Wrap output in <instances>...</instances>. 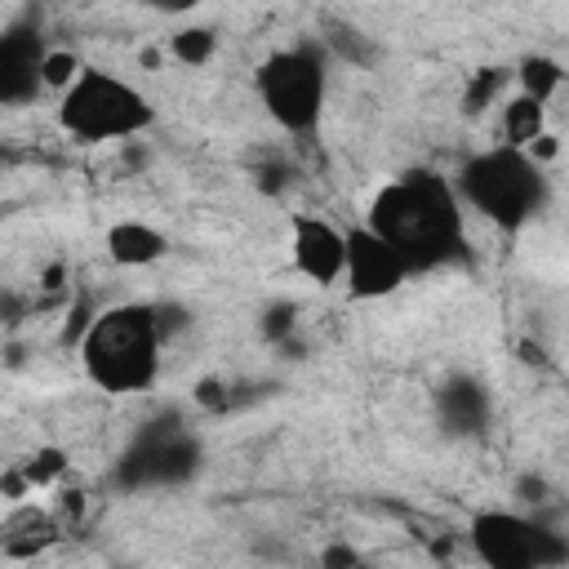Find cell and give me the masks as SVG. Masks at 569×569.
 <instances>
[{
  "label": "cell",
  "instance_id": "cell-1",
  "mask_svg": "<svg viewBox=\"0 0 569 569\" xmlns=\"http://www.w3.org/2000/svg\"><path fill=\"white\" fill-rule=\"evenodd\" d=\"M369 231H378L400 262L413 271H431L462 249V200L449 178L436 169H409L391 178L369 204Z\"/></svg>",
  "mask_w": 569,
  "mask_h": 569
},
{
  "label": "cell",
  "instance_id": "cell-2",
  "mask_svg": "<svg viewBox=\"0 0 569 569\" xmlns=\"http://www.w3.org/2000/svg\"><path fill=\"white\" fill-rule=\"evenodd\" d=\"M76 351L98 391L107 396L147 391L160 373V351H164L156 302H116L107 311H93Z\"/></svg>",
  "mask_w": 569,
  "mask_h": 569
},
{
  "label": "cell",
  "instance_id": "cell-3",
  "mask_svg": "<svg viewBox=\"0 0 569 569\" xmlns=\"http://www.w3.org/2000/svg\"><path fill=\"white\" fill-rule=\"evenodd\" d=\"M453 191L467 209H476L480 218H489L502 231H520L547 204L542 164L525 147H507V142L467 156L453 178Z\"/></svg>",
  "mask_w": 569,
  "mask_h": 569
},
{
  "label": "cell",
  "instance_id": "cell-4",
  "mask_svg": "<svg viewBox=\"0 0 569 569\" xmlns=\"http://www.w3.org/2000/svg\"><path fill=\"white\" fill-rule=\"evenodd\" d=\"M58 124L80 142H124L156 124V107L129 80L98 67H80L58 98Z\"/></svg>",
  "mask_w": 569,
  "mask_h": 569
},
{
  "label": "cell",
  "instance_id": "cell-5",
  "mask_svg": "<svg viewBox=\"0 0 569 569\" xmlns=\"http://www.w3.org/2000/svg\"><path fill=\"white\" fill-rule=\"evenodd\" d=\"M253 89H258L262 111H267L284 133L307 138V133L320 124L325 93H329L325 49H320V44L276 49L271 58L258 62V71H253Z\"/></svg>",
  "mask_w": 569,
  "mask_h": 569
},
{
  "label": "cell",
  "instance_id": "cell-6",
  "mask_svg": "<svg viewBox=\"0 0 569 569\" xmlns=\"http://www.w3.org/2000/svg\"><path fill=\"white\" fill-rule=\"evenodd\" d=\"M471 551L489 569H556L569 560V542L520 511H476L467 525Z\"/></svg>",
  "mask_w": 569,
  "mask_h": 569
},
{
  "label": "cell",
  "instance_id": "cell-7",
  "mask_svg": "<svg viewBox=\"0 0 569 569\" xmlns=\"http://www.w3.org/2000/svg\"><path fill=\"white\" fill-rule=\"evenodd\" d=\"M200 467V440L178 422L160 418L147 422L133 445L116 462V485L120 489H160V485H182Z\"/></svg>",
  "mask_w": 569,
  "mask_h": 569
},
{
  "label": "cell",
  "instance_id": "cell-8",
  "mask_svg": "<svg viewBox=\"0 0 569 569\" xmlns=\"http://www.w3.org/2000/svg\"><path fill=\"white\" fill-rule=\"evenodd\" d=\"M409 267L400 262V253L369 227L347 231V258H342V280L351 298H387L405 284Z\"/></svg>",
  "mask_w": 569,
  "mask_h": 569
},
{
  "label": "cell",
  "instance_id": "cell-9",
  "mask_svg": "<svg viewBox=\"0 0 569 569\" xmlns=\"http://www.w3.org/2000/svg\"><path fill=\"white\" fill-rule=\"evenodd\" d=\"M44 36L36 18H18L9 27H0V102L4 107H27L44 84H40V67H44Z\"/></svg>",
  "mask_w": 569,
  "mask_h": 569
},
{
  "label": "cell",
  "instance_id": "cell-10",
  "mask_svg": "<svg viewBox=\"0 0 569 569\" xmlns=\"http://www.w3.org/2000/svg\"><path fill=\"white\" fill-rule=\"evenodd\" d=\"M289 258L293 271L320 289L342 280V258H347V231L333 227L320 213H293L289 218Z\"/></svg>",
  "mask_w": 569,
  "mask_h": 569
},
{
  "label": "cell",
  "instance_id": "cell-11",
  "mask_svg": "<svg viewBox=\"0 0 569 569\" xmlns=\"http://www.w3.org/2000/svg\"><path fill=\"white\" fill-rule=\"evenodd\" d=\"M436 413L445 422V431L453 436H476L489 422V391L476 378H449L436 391Z\"/></svg>",
  "mask_w": 569,
  "mask_h": 569
},
{
  "label": "cell",
  "instance_id": "cell-12",
  "mask_svg": "<svg viewBox=\"0 0 569 569\" xmlns=\"http://www.w3.org/2000/svg\"><path fill=\"white\" fill-rule=\"evenodd\" d=\"M169 253V236L142 218H120L107 227V258L116 267H151Z\"/></svg>",
  "mask_w": 569,
  "mask_h": 569
},
{
  "label": "cell",
  "instance_id": "cell-13",
  "mask_svg": "<svg viewBox=\"0 0 569 569\" xmlns=\"http://www.w3.org/2000/svg\"><path fill=\"white\" fill-rule=\"evenodd\" d=\"M53 538H58V533H53V525H49L44 511H13V516L4 520V529H0V551L22 560V556L44 551Z\"/></svg>",
  "mask_w": 569,
  "mask_h": 569
},
{
  "label": "cell",
  "instance_id": "cell-14",
  "mask_svg": "<svg viewBox=\"0 0 569 569\" xmlns=\"http://www.w3.org/2000/svg\"><path fill=\"white\" fill-rule=\"evenodd\" d=\"M320 49H329L333 58H342L351 67H373L378 62V44L356 22H342V18H325L320 22Z\"/></svg>",
  "mask_w": 569,
  "mask_h": 569
},
{
  "label": "cell",
  "instance_id": "cell-15",
  "mask_svg": "<svg viewBox=\"0 0 569 569\" xmlns=\"http://www.w3.org/2000/svg\"><path fill=\"white\" fill-rule=\"evenodd\" d=\"M542 129H547V107H542V102L516 93V98L502 107V138H507V147H529Z\"/></svg>",
  "mask_w": 569,
  "mask_h": 569
},
{
  "label": "cell",
  "instance_id": "cell-16",
  "mask_svg": "<svg viewBox=\"0 0 569 569\" xmlns=\"http://www.w3.org/2000/svg\"><path fill=\"white\" fill-rule=\"evenodd\" d=\"M516 84H520V93H525V98H533V102H542V107H547V102L560 93V84H565V67H560L556 58H547V53H533V58H525V62H520Z\"/></svg>",
  "mask_w": 569,
  "mask_h": 569
},
{
  "label": "cell",
  "instance_id": "cell-17",
  "mask_svg": "<svg viewBox=\"0 0 569 569\" xmlns=\"http://www.w3.org/2000/svg\"><path fill=\"white\" fill-rule=\"evenodd\" d=\"M213 49H218V36H213L209 27H182V31L169 40V53H173L178 62H187V67H204V62L213 58Z\"/></svg>",
  "mask_w": 569,
  "mask_h": 569
},
{
  "label": "cell",
  "instance_id": "cell-18",
  "mask_svg": "<svg viewBox=\"0 0 569 569\" xmlns=\"http://www.w3.org/2000/svg\"><path fill=\"white\" fill-rule=\"evenodd\" d=\"M80 67H84V62H80L71 49H49V53H44V67H40V84L62 93V89L76 80V71H80Z\"/></svg>",
  "mask_w": 569,
  "mask_h": 569
},
{
  "label": "cell",
  "instance_id": "cell-19",
  "mask_svg": "<svg viewBox=\"0 0 569 569\" xmlns=\"http://www.w3.org/2000/svg\"><path fill=\"white\" fill-rule=\"evenodd\" d=\"M498 89H502V71L498 67H485V71H476V80L467 84V111H485L493 98H498Z\"/></svg>",
  "mask_w": 569,
  "mask_h": 569
},
{
  "label": "cell",
  "instance_id": "cell-20",
  "mask_svg": "<svg viewBox=\"0 0 569 569\" xmlns=\"http://www.w3.org/2000/svg\"><path fill=\"white\" fill-rule=\"evenodd\" d=\"M58 471H62V453H58V449H40L22 476H27V485H44V480L58 476Z\"/></svg>",
  "mask_w": 569,
  "mask_h": 569
},
{
  "label": "cell",
  "instance_id": "cell-21",
  "mask_svg": "<svg viewBox=\"0 0 569 569\" xmlns=\"http://www.w3.org/2000/svg\"><path fill=\"white\" fill-rule=\"evenodd\" d=\"M289 329H293V307H289V302H276V307H267V316H262V333L280 342Z\"/></svg>",
  "mask_w": 569,
  "mask_h": 569
},
{
  "label": "cell",
  "instance_id": "cell-22",
  "mask_svg": "<svg viewBox=\"0 0 569 569\" xmlns=\"http://www.w3.org/2000/svg\"><path fill=\"white\" fill-rule=\"evenodd\" d=\"M320 565H360V556L351 547H329V551H320Z\"/></svg>",
  "mask_w": 569,
  "mask_h": 569
},
{
  "label": "cell",
  "instance_id": "cell-23",
  "mask_svg": "<svg viewBox=\"0 0 569 569\" xmlns=\"http://www.w3.org/2000/svg\"><path fill=\"white\" fill-rule=\"evenodd\" d=\"M156 13H191L200 0H147Z\"/></svg>",
  "mask_w": 569,
  "mask_h": 569
}]
</instances>
